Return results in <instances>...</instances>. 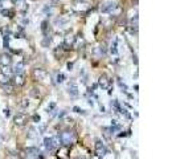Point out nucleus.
I'll return each instance as SVG.
<instances>
[{"mask_svg": "<svg viewBox=\"0 0 176 159\" xmlns=\"http://www.w3.org/2000/svg\"><path fill=\"white\" fill-rule=\"evenodd\" d=\"M58 141H60V143L64 146H70V145H73L74 141H76V134H74L73 131H70V130L62 131L60 135H58Z\"/></svg>", "mask_w": 176, "mask_h": 159, "instance_id": "nucleus-1", "label": "nucleus"}, {"mask_svg": "<svg viewBox=\"0 0 176 159\" xmlns=\"http://www.w3.org/2000/svg\"><path fill=\"white\" fill-rule=\"evenodd\" d=\"M116 8H118V4H116L115 0H106L101 4L99 9L102 13H113Z\"/></svg>", "mask_w": 176, "mask_h": 159, "instance_id": "nucleus-2", "label": "nucleus"}, {"mask_svg": "<svg viewBox=\"0 0 176 159\" xmlns=\"http://www.w3.org/2000/svg\"><path fill=\"white\" fill-rule=\"evenodd\" d=\"M44 146L48 151H53L60 146V141L58 138H48L47 137V138H44Z\"/></svg>", "mask_w": 176, "mask_h": 159, "instance_id": "nucleus-3", "label": "nucleus"}, {"mask_svg": "<svg viewBox=\"0 0 176 159\" xmlns=\"http://www.w3.org/2000/svg\"><path fill=\"white\" fill-rule=\"evenodd\" d=\"M95 154H97V156H99V158H103V156L107 154V147L103 145V142H101V141H97L95 142Z\"/></svg>", "mask_w": 176, "mask_h": 159, "instance_id": "nucleus-4", "label": "nucleus"}, {"mask_svg": "<svg viewBox=\"0 0 176 159\" xmlns=\"http://www.w3.org/2000/svg\"><path fill=\"white\" fill-rule=\"evenodd\" d=\"M13 122H15L16 126H24L28 122V117L24 114V113H17L13 117Z\"/></svg>", "mask_w": 176, "mask_h": 159, "instance_id": "nucleus-5", "label": "nucleus"}, {"mask_svg": "<svg viewBox=\"0 0 176 159\" xmlns=\"http://www.w3.org/2000/svg\"><path fill=\"white\" fill-rule=\"evenodd\" d=\"M98 85H99L102 89H109L111 86V80H109V77L105 74H102L98 80Z\"/></svg>", "mask_w": 176, "mask_h": 159, "instance_id": "nucleus-6", "label": "nucleus"}, {"mask_svg": "<svg viewBox=\"0 0 176 159\" xmlns=\"http://www.w3.org/2000/svg\"><path fill=\"white\" fill-rule=\"evenodd\" d=\"M12 64V56L8 53L0 54V65L1 66H9Z\"/></svg>", "mask_w": 176, "mask_h": 159, "instance_id": "nucleus-7", "label": "nucleus"}, {"mask_svg": "<svg viewBox=\"0 0 176 159\" xmlns=\"http://www.w3.org/2000/svg\"><path fill=\"white\" fill-rule=\"evenodd\" d=\"M33 76H34V78H36L37 81H44V80L47 78L48 73L44 70V69L37 68V69H34V70H33Z\"/></svg>", "mask_w": 176, "mask_h": 159, "instance_id": "nucleus-8", "label": "nucleus"}, {"mask_svg": "<svg viewBox=\"0 0 176 159\" xmlns=\"http://www.w3.org/2000/svg\"><path fill=\"white\" fill-rule=\"evenodd\" d=\"M68 93H69L72 97H77V95H78V85L74 81L69 82V85H68Z\"/></svg>", "mask_w": 176, "mask_h": 159, "instance_id": "nucleus-9", "label": "nucleus"}, {"mask_svg": "<svg viewBox=\"0 0 176 159\" xmlns=\"http://www.w3.org/2000/svg\"><path fill=\"white\" fill-rule=\"evenodd\" d=\"M25 154H27V156L29 159H39V150L36 149V147H29V149L25 150Z\"/></svg>", "mask_w": 176, "mask_h": 159, "instance_id": "nucleus-10", "label": "nucleus"}, {"mask_svg": "<svg viewBox=\"0 0 176 159\" xmlns=\"http://www.w3.org/2000/svg\"><path fill=\"white\" fill-rule=\"evenodd\" d=\"M74 43H76V37H74L73 34H69V36H66V37H65L64 47H66L65 49H70V48L74 45Z\"/></svg>", "mask_w": 176, "mask_h": 159, "instance_id": "nucleus-11", "label": "nucleus"}, {"mask_svg": "<svg viewBox=\"0 0 176 159\" xmlns=\"http://www.w3.org/2000/svg\"><path fill=\"white\" fill-rule=\"evenodd\" d=\"M68 23H69V19H68V17L60 16V17H56V19H54V24H56L57 27H65Z\"/></svg>", "mask_w": 176, "mask_h": 159, "instance_id": "nucleus-12", "label": "nucleus"}, {"mask_svg": "<svg viewBox=\"0 0 176 159\" xmlns=\"http://www.w3.org/2000/svg\"><path fill=\"white\" fill-rule=\"evenodd\" d=\"M106 52H107V49L105 45H98V47L94 48V54H97V56H105Z\"/></svg>", "mask_w": 176, "mask_h": 159, "instance_id": "nucleus-13", "label": "nucleus"}, {"mask_svg": "<svg viewBox=\"0 0 176 159\" xmlns=\"http://www.w3.org/2000/svg\"><path fill=\"white\" fill-rule=\"evenodd\" d=\"M12 70H13L15 74H21V73L24 72V62H17Z\"/></svg>", "mask_w": 176, "mask_h": 159, "instance_id": "nucleus-14", "label": "nucleus"}, {"mask_svg": "<svg viewBox=\"0 0 176 159\" xmlns=\"http://www.w3.org/2000/svg\"><path fill=\"white\" fill-rule=\"evenodd\" d=\"M15 84L19 85V86L25 84V77H24L23 73H21V74H16V77H15Z\"/></svg>", "mask_w": 176, "mask_h": 159, "instance_id": "nucleus-15", "label": "nucleus"}, {"mask_svg": "<svg viewBox=\"0 0 176 159\" xmlns=\"http://www.w3.org/2000/svg\"><path fill=\"white\" fill-rule=\"evenodd\" d=\"M1 88H3V90L5 91V93H13V90H15L13 85H11V82H8V84H3V85H1Z\"/></svg>", "mask_w": 176, "mask_h": 159, "instance_id": "nucleus-16", "label": "nucleus"}, {"mask_svg": "<svg viewBox=\"0 0 176 159\" xmlns=\"http://www.w3.org/2000/svg\"><path fill=\"white\" fill-rule=\"evenodd\" d=\"M110 52L113 54H118V40H114L110 47Z\"/></svg>", "mask_w": 176, "mask_h": 159, "instance_id": "nucleus-17", "label": "nucleus"}, {"mask_svg": "<svg viewBox=\"0 0 176 159\" xmlns=\"http://www.w3.org/2000/svg\"><path fill=\"white\" fill-rule=\"evenodd\" d=\"M1 15L5 17H13V11H9V9H1Z\"/></svg>", "mask_w": 176, "mask_h": 159, "instance_id": "nucleus-18", "label": "nucleus"}, {"mask_svg": "<svg viewBox=\"0 0 176 159\" xmlns=\"http://www.w3.org/2000/svg\"><path fill=\"white\" fill-rule=\"evenodd\" d=\"M50 43H52V39H50V36H45V39L43 40V47H49Z\"/></svg>", "mask_w": 176, "mask_h": 159, "instance_id": "nucleus-19", "label": "nucleus"}, {"mask_svg": "<svg viewBox=\"0 0 176 159\" xmlns=\"http://www.w3.org/2000/svg\"><path fill=\"white\" fill-rule=\"evenodd\" d=\"M9 34H5L4 36V48L5 49H9Z\"/></svg>", "mask_w": 176, "mask_h": 159, "instance_id": "nucleus-20", "label": "nucleus"}, {"mask_svg": "<svg viewBox=\"0 0 176 159\" xmlns=\"http://www.w3.org/2000/svg\"><path fill=\"white\" fill-rule=\"evenodd\" d=\"M37 134H39V133H37V130L34 129V127H29V134H28L29 138H33V137H36Z\"/></svg>", "mask_w": 176, "mask_h": 159, "instance_id": "nucleus-21", "label": "nucleus"}, {"mask_svg": "<svg viewBox=\"0 0 176 159\" xmlns=\"http://www.w3.org/2000/svg\"><path fill=\"white\" fill-rule=\"evenodd\" d=\"M41 30H43V33L47 36V30H48V21H43L41 24Z\"/></svg>", "mask_w": 176, "mask_h": 159, "instance_id": "nucleus-22", "label": "nucleus"}, {"mask_svg": "<svg viewBox=\"0 0 176 159\" xmlns=\"http://www.w3.org/2000/svg\"><path fill=\"white\" fill-rule=\"evenodd\" d=\"M65 74H62V73H60V74H57V82H58V84H61V82H64L65 81Z\"/></svg>", "mask_w": 176, "mask_h": 159, "instance_id": "nucleus-23", "label": "nucleus"}, {"mask_svg": "<svg viewBox=\"0 0 176 159\" xmlns=\"http://www.w3.org/2000/svg\"><path fill=\"white\" fill-rule=\"evenodd\" d=\"M73 110H74L76 113H78V114H83V115L86 114V112H85V110H82V109H80L78 106H74V107H73Z\"/></svg>", "mask_w": 176, "mask_h": 159, "instance_id": "nucleus-24", "label": "nucleus"}, {"mask_svg": "<svg viewBox=\"0 0 176 159\" xmlns=\"http://www.w3.org/2000/svg\"><path fill=\"white\" fill-rule=\"evenodd\" d=\"M118 84H119L120 89H123V91H126V90H127V85L124 84V82H122V81H120V78H118Z\"/></svg>", "mask_w": 176, "mask_h": 159, "instance_id": "nucleus-25", "label": "nucleus"}, {"mask_svg": "<svg viewBox=\"0 0 176 159\" xmlns=\"http://www.w3.org/2000/svg\"><path fill=\"white\" fill-rule=\"evenodd\" d=\"M30 95H32V97H36V98H39L40 91H37V89H32V90H30Z\"/></svg>", "mask_w": 176, "mask_h": 159, "instance_id": "nucleus-26", "label": "nucleus"}, {"mask_svg": "<svg viewBox=\"0 0 176 159\" xmlns=\"http://www.w3.org/2000/svg\"><path fill=\"white\" fill-rule=\"evenodd\" d=\"M40 115H39V114H34L33 115V117H32V121H33V122H36V123H39V122H40Z\"/></svg>", "mask_w": 176, "mask_h": 159, "instance_id": "nucleus-27", "label": "nucleus"}, {"mask_svg": "<svg viewBox=\"0 0 176 159\" xmlns=\"http://www.w3.org/2000/svg\"><path fill=\"white\" fill-rule=\"evenodd\" d=\"M21 106H23L24 109L28 107V106H29V102H28V99H23V101H21Z\"/></svg>", "mask_w": 176, "mask_h": 159, "instance_id": "nucleus-28", "label": "nucleus"}, {"mask_svg": "<svg viewBox=\"0 0 176 159\" xmlns=\"http://www.w3.org/2000/svg\"><path fill=\"white\" fill-rule=\"evenodd\" d=\"M4 115H5L7 118L11 115V110H9V109H5V110H4Z\"/></svg>", "mask_w": 176, "mask_h": 159, "instance_id": "nucleus-29", "label": "nucleus"}, {"mask_svg": "<svg viewBox=\"0 0 176 159\" xmlns=\"http://www.w3.org/2000/svg\"><path fill=\"white\" fill-rule=\"evenodd\" d=\"M72 68H73V64L69 62V64H68V70H72Z\"/></svg>", "mask_w": 176, "mask_h": 159, "instance_id": "nucleus-30", "label": "nucleus"}, {"mask_svg": "<svg viewBox=\"0 0 176 159\" xmlns=\"http://www.w3.org/2000/svg\"><path fill=\"white\" fill-rule=\"evenodd\" d=\"M58 1H60V0H52V4H57Z\"/></svg>", "mask_w": 176, "mask_h": 159, "instance_id": "nucleus-31", "label": "nucleus"}, {"mask_svg": "<svg viewBox=\"0 0 176 159\" xmlns=\"http://www.w3.org/2000/svg\"><path fill=\"white\" fill-rule=\"evenodd\" d=\"M77 1H83V0H77Z\"/></svg>", "mask_w": 176, "mask_h": 159, "instance_id": "nucleus-32", "label": "nucleus"}]
</instances>
